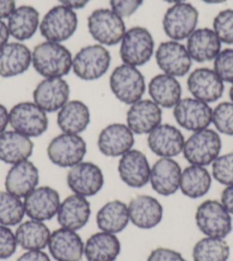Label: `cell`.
<instances>
[{
  "mask_svg": "<svg viewBox=\"0 0 233 261\" xmlns=\"http://www.w3.org/2000/svg\"><path fill=\"white\" fill-rule=\"evenodd\" d=\"M73 57L61 43L45 40L32 50V65L44 78H63L72 70Z\"/></svg>",
  "mask_w": 233,
  "mask_h": 261,
  "instance_id": "1",
  "label": "cell"
},
{
  "mask_svg": "<svg viewBox=\"0 0 233 261\" xmlns=\"http://www.w3.org/2000/svg\"><path fill=\"white\" fill-rule=\"evenodd\" d=\"M110 90L121 103L132 106L143 99L147 91L145 78L138 68L129 64H120L116 67L109 79Z\"/></svg>",
  "mask_w": 233,
  "mask_h": 261,
  "instance_id": "2",
  "label": "cell"
},
{
  "mask_svg": "<svg viewBox=\"0 0 233 261\" xmlns=\"http://www.w3.org/2000/svg\"><path fill=\"white\" fill-rule=\"evenodd\" d=\"M222 139L215 129L205 128L197 130L185 140L183 156L190 164L199 166L212 165L221 155Z\"/></svg>",
  "mask_w": 233,
  "mask_h": 261,
  "instance_id": "3",
  "label": "cell"
},
{
  "mask_svg": "<svg viewBox=\"0 0 233 261\" xmlns=\"http://www.w3.org/2000/svg\"><path fill=\"white\" fill-rule=\"evenodd\" d=\"M156 52L155 39L144 27H133L125 32L120 41V58L125 64L142 67L152 59Z\"/></svg>",
  "mask_w": 233,
  "mask_h": 261,
  "instance_id": "4",
  "label": "cell"
},
{
  "mask_svg": "<svg viewBox=\"0 0 233 261\" xmlns=\"http://www.w3.org/2000/svg\"><path fill=\"white\" fill-rule=\"evenodd\" d=\"M198 229L207 237L225 239L232 231V216L221 200L207 199L197 207L194 214Z\"/></svg>",
  "mask_w": 233,
  "mask_h": 261,
  "instance_id": "5",
  "label": "cell"
},
{
  "mask_svg": "<svg viewBox=\"0 0 233 261\" xmlns=\"http://www.w3.org/2000/svg\"><path fill=\"white\" fill-rule=\"evenodd\" d=\"M111 54L103 45L83 46L73 57L72 71L79 79L86 82L97 81L109 71Z\"/></svg>",
  "mask_w": 233,
  "mask_h": 261,
  "instance_id": "6",
  "label": "cell"
},
{
  "mask_svg": "<svg viewBox=\"0 0 233 261\" xmlns=\"http://www.w3.org/2000/svg\"><path fill=\"white\" fill-rule=\"evenodd\" d=\"M88 32L97 44L114 46L120 44L126 32L124 18L111 8H99L88 16Z\"/></svg>",
  "mask_w": 233,
  "mask_h": 261,
  "instance_id": "7",
  "label": "cell"
},
{
  "mask_svg": "<svg viewBox=\"0 0 233 261\" xmlns=\"http://www.w3.org/2000/svg\"><path fill=\"white\" fill-rule=\"evenodd\" d=\"M78 16L74 9L57 5L49 9L40 21L39 30L44 38L54 43H64L74 35Z\"/></svg>",
  "mask_w": 233,
  "mask_h": 261,
  "instance_id": "8",
  "label": "cell"
},
{
  "mask_svg": "<svg viewBox=\"0 0 233 261\" xmlns=\"http://www.w3.org/2000/svg\"><path fill=\"white\" fill-rule=\"evenodd\" d=\"M47 113L34 101L18 102L9 110V125L29 138H38L48 128Z\"/></svg>",
  "mask_w": 233,
  "mask_h": 261,
  "instance_id": "9",
  "label": "cell"
},
{
  "mask_svg": "<svg viewBox=\"0 0 233 261\" xmlns=\"http://www.w3.org/2000/svg\"><path fill=\"white\" fill-rule=\"evenodd\" d=\"M199 12L189 3L173 4L162 17V29L170 40L182 41L188 39L197 29Z\"/></svg>",
  "mask_w": 233,
  "mask_h": 261,
  "instance_id": "10",
  "label": "cell"
},
{
  "mask_svg": "<svg viewBox=\"0 0 233 261\" xmlns=\"http://www.w3.org/2000/svg\"><path fill=\"white\" fill-rule=\"evenodd\" d=\"M87 152V144L80 134L61 133L50 140L47 156L54 165L70 169L83 161Z\"/></svg>",
  "mask_w": 233,
  "mask_h": 261,
  "instance_id": "11",
  "label": "cell"
},
{
  "mask_svg": "<svg viewBox=\"0 0 233 261\" xmlns=\"http://www.w3.org/2000/svg\"><path fill=\"white\" fill-rule=\"evenodd\" d=\"M68 187L73 194L93 197L104 186V174L101 167L93 162H80L70 167L67 174Z\"/></svg>",
  "mask_w": 233,
  "mask_h": 261,
  "instance_id": "12",
  "label": "cell"
},
{
  "mask_svg": "<svg viewBox=\"0 0 233 261\" xmlns=\"http://www.w3.org/2000/svg\"><path fill=\"white\" fill-rule=\"evenodd\" d=\"M156 62L162 73L173 77H184L192 67V59L186 49V46L180 41L167 40L161 43L155 52Z\"/></svg>",
  "mask_w": 233,
  "mask_h": 261,
  "instance_id": "13",
  "label": "cell"
},
{
  "mask_svg": "<svg viewBox=\"0 0 233 261\" xmlns=\"http://www.w3.org/2000/svg\"><path fill=\"white\" fill-rule=\"evenodd\" d=\"M173 114L176 123L190 132L208 128L212 124L213 109L211 106L194 97L181 99L173 108Z\"/></svg>",
  "mask_w": 233,
  "mask_h": 261,
  "instance_id": "14",
  "label": "cell"
},
{
  "mask_svg": "<svg viewBox=\"0 0 233 261\" xmlns=\"http://www.w3.org/2000/svg\"><path fill=\"white\" fill-rule=\"evenodd\" d=\"M23 203L25 216L32 220L45 222L57 216L61 197L56 189L49 186H41L24 197Z\"/></svg>",
  "mask_w": 233,
  "mask_h": 261,
  "instance_id": "15",
  "label": "cell"
},
{
  "mask_svg": "<svg viewBox=\"0 0 233 261\" xmlns=\"http://www.w3.org/2000/svg\"><path fill=\"white\" fill-rule=\"evenodd\" d=\"M135 144V134L127 124L112 123L101 130L97 138V148L102 155L115 158L132 150Z\"/></svg>",
  "mask_w": 233,
  "mask_h": 261,
  "instance_id": "16",
  "label": "cell"
},
{
  "mask_svg": "<svg viewBox=\"0 0 233 261\" xmlns=\"http://www.w3.org/2000/svg\"><path fill=\"white\" fill-rule=\"evenodd\" d=\"M151 166L141 150L132 149L120 157L118 174L121 181L130 188L139 189L150 182Z\"/></svg>",
  "mask_w": 233,
  "mask_h": 261,
  "instance_id": "17",
  "label": "cell"
},
{
  "mask_svg": "<svg viewBox=\"0 0 233 261\" xmlns=\"http://www.w3.org/2000/svg\"><path fill=\"white\" fill-rule=\"evenodd\" d=\"M188 90L194 99L209 105L224 94V82L214 69L198 68L189 74Z\"/></svg>",
  "mask_w": 233,
  "mask_h": 261,
  "instance_id": "18",
  "label": "cell"
},
{
  "mask_svg": "<svg viewBox=\"0 0 233 261\" xmlns=\"http://www.w3.org/2000/svg\"><path fill=\"white\" fill-rule=\"evenodd\" d=\"M35 103L46 113H57L70 100V86L64 78H44L32 93Z\"/></svg>",
  "mask_w": 233,
  "mask_h": 261,
  "instance_id": "19",
  "label": "cell"
},
{
  "mask_svg": "<svg viewBox=\"0 0 233 261\" xmlns=\"http://www.w3.org/2000/svg\"><path fill=\"white\" fill-rule=\"evenodd\" d=\"M185 138L180 128L170 124H160L148 134V146L160 158H174L183 152Z\"/></svg>",
  "mask_w": 233,
  "mask_h": 261,
  "instance_id": "20",
  "label": "cell"
},
{
  "mask_svg": "<svg viewBox=\"0 0 233 261\" xmlns=\"http://www.w3.org/2000/svg\"><path fill=\"white\" fill-rule=\"evenodd\" d=\"M126 122L134 134H149L161 124L162 109L151 99H141L129 107Z\"/></svg>",
  "mask_w": 233,
  "mask_h": 261,
  "instance_id": "21",
  "label": "cell"
},
{
  "mask_svg": "<svg viewBox=\"0 0 233 261\" xmlns=\"http://www.w3.org/2000/svg\"><path fill=\"white\" fill-rule=\"evenodd\" d=\"M127 205L129 221L139 229L156 228L164 218V207L159 200L152 196H136Z\"/></svg>",
  "mask_w": 233,
  "mask_h": 261,
  "instance_id": "22",
  "label": "cell"
},
{
  "mask_svg": "<svg viewBox=\"0 0 233 261\" xmlns=\"http://www.w3.org/2000/svg\"><path fill=\"white\" fill-rule=\"evenodd\" d=\"M47 248L54 260L80 261L85 243L77 231L61 227L50 234Z\"/></svg>",
  "mask_w": 233,
  "mask_h": 261,
  "instance_id": "23",
  "label": "cell"
},
{
  "mask_svg": "<svg viewBox=\"0 0 233 261\" xmlns=\"http://www.w3.org/2000/svg\"><path fill=\"white\" fill-rule=\"evenodd\" d=\"M182 169L173 158H159L151 166L150 184L152 189L160 195L168 197L180 190Z\"/></svg>",
  "mask_w": 233,
  "mask_h": 261,
  "instance_id": "24",
  "label": "cell"
},
{
  "mask_svg": "<svg viewBox=\"0 0 233 261\" xmlns=\"http://www.w3.org/2000/svg\"><path fill=\"white\" fill-rule=\"evenodd\" d=\"M39 185V170L31 161L12 165L5 178L6 192L24 198Z\"/></svg>",
  "mask_w": 233,
  "mask_h": 261,
  "instance_id": "25",
  "label": "cell"
},
{
  "mask_svg": "<svg viewBox=\"0 0 233 261\" xmlns=\"http://www.w3.org/2000/svg\"><path fill=\"white\" fill-rule=\"evenodd\" d=\"M91 214L92 208L88 198L72 194L61 202L56 217L61 227L78 231L87 225Z\"/></svg>",
  "mask_w": 233,
  "mask_h": 261,
  "instance_id": "26",
  "label": "cell"
},
{
  "mask_svg": "<svg viewBox=\"0 0 233 261\" xmlns=\"http://www.w3.org/2000/svg\"><path fill=\"white\" fill-rule=\"evenodd\" d=\"M32 64V52L21 41L5 44L0 47V77L12 78L29 70Z\"/></svg>",
  "mask_w": 233,
  "mask_h": 261,
  "instance_id": "27",
  "label": "cell"
},
{
  "mask_svg": "<svg viewBox=\"0 0 233 261\" xmlns=\"http://www.w3.org/2000/svg\"><path fill=\"white\" fill-rule=\"evenodd\" d=\"M186 49L192 61L205 63L216 59L222 50V43L213 29L199 28L186 39Z\"/></svg>",
  "mask_w": 233,
  "mask_h": 261,
  "instance_id": "28",
  "label": "cell"
},
{
  "mask_svg": "<svg viewBox=\"0 0 233 261\" xmlns=\"http://www.w3.org/2000/svg\"><path fill=\"white\" fill-rule=\"evenodd\" d=\"M31 138L16 130H5L0 134V161L9 165L27 161L34 152Z\"/></svg>",
  "mask_w": 233,
  "mask_h": 261,
  "instance_id": "29",
  "label": "cell"
},
{
  "mask_svg": "<svg viewBox=\"0 0 233 261\" xmlns=\"http://www.w3.org/2000/svg\"><path fill=\"white\" fill-rule=\"evenodd\" d=\"M57 125L63 133L80 134L91 124V110L80 100H69L57 111Z\"/></svg>",
  "mask_w": 233,
  "mask_h": 261,
  "instance_id": "30",
  "label": "cell"
},
{
  "mask_svg": "<svg viewBox=\"0 0 233 261\" xmlns=\"http://www.w3.org/2000/svg\"><path fill=\"white\" fill-rule=\"evenodd\" d=\"M9 35L18 41L32 38L39 29L40 14L37 8L29 5L16 7L7 18Z\"/></svg>",
  "mask_w": 233,
  "mask_h": 261,
  "instance_id": "31",
  "label": "cell"
},
{
  "mask_svg": "<svg viewBox=\"0 0 233 261\" xmlns=\"http://www.w3.org/2000/svg\"><path fill=\"white\" fill-rule=\"evenodd\" d=\"M149 94L151 100L161 109H170L182 99V85L176 77L159 73L149 83Z\"/></svg>",
  "mask_w": 233,
  "mask_h": 261,
  "instance_id": "32",
  "label": "cell"
},
{
  "mask_svg": "<svg viewBox=\"0 0 233 261\" xmlns=\"http://www.w3.org/2000/svg\"><path fill=\"white\" fill-rule=\"evenodd\" d=\"M120 252L121 244L116 235L100 230L88 237L83 255L88 261H114Z\"/></svg>",
  "mask_w": 233,
  "mask_h": 261,
  "instance_id": "33",
  "label": "cell"
},
{
  "mask_svg": "<svg viewBox=\"0 0 233 261\" xmlns=\"http://www.w3.org/2000/svg\"><path fill=\"white\" fill-rule=\"evenodd\" d=\"M212 181V173L206 167L190 164L184 170H182L180 190L186 197L198 199L209 193Z\"/></svg>",
  "mask_w": 233,
  "mask_h": 261,
  "instance_id": "34",
  "label": "cell"
},
{
  "mask_svg": "<svg viewBox=\"0 0 233 261\" xmlns=\"http://www.w3.org/2000/svg\"><path fill=\"white\" fill-rule=\"evenodd\" d=\"M128 205L123 200L113 199L105 203L96 214V223L102 231L119 234L129 223Z\"/></svg>",
  "mask_w": 233,
  "mask_h": 261,
  "instance_id": "35",
  "label": "cell"
},
{
  "mask_svg": "<svg viewBox=\"0 0 233 261\" xmlns=\"http://www.w3.org/2000/svg\"><path fill=\"white\" fill-rule=\"evenodd\" d=\"M52 231L45 222L32 220L21 222L15 231L17 244L26 251H40L48 246Z\"/></svg>",
  "mask_w": 233,
  "mask_h": 261,
  "instance_id": "36",
  "label": "cell"
},
{
  "mask_svg": "<svg viewBox=\"0 0 233 261\" xmlns=\"http://www.w3.org/2000/svg\"><path fill=\"white\" fill-rule=\"evenodd\" d=\"M230 253V245L225 239L205 236L194 244L192 258L193 261H227Z\"/></svg>",
  "mask_w": 233,
  "mask_h": 261,
  "instance_id": "37",
  "label": "cell"
},
{
  "mask_svg": "<svg viewBox=\"0 0 233 261\" xmlns=\"http://www.w3.org/2000/svg\"><path fill=\"white\" fill-rule=\"evenodd\" d=\"M25 216L22 198L8 192H0V225L14 227L20 225Z\"/></svg>",
  "mask_w": 233,
  "mask_h": 261,
  "instance_id": "38",
  "label": "cell"
},
{
  "mask_svg": "<svg viewBox=\"0 0 233 261\" xmlns=\"http://www.w3.org/2000/svg\"><path fill=\"white\" fill-rule=\"evenodd\" d=\"M212 124L218 133L233 137V102H221L213 109Z\"/></svg>",
  "mask_w": 233,
  "mask_h": 261,
  "instance_id": "39",
  "label": "cell"
},
{
  "mask_svg": "<svg viewBox=\"0 0 233 261\" xmlns=\"http://www.w3.org/2000/svg\"><path fill=\"white\" fill-rule=\"evenodd\" d=\"M212 176L225 187L233 185V152L220 155L213 162Z\"/></svg>",
  "mask_w": 233,
  "mask_h": 261,
  "instance_id": "40",
  "label": "cell"
},
{
  "mask_svg": "<svg viewBox=\"0 0 233 261\" xmlns=\"http://www.w3.org/2000/svg\"><path fill=\"white\" fill-rule=\"evenodd\" d=\"M213 30L222 44L233 45V9H223L217 14L213 21Z\"/></svg>",
  "mask_w": 233,
  "mask_h": 261,
  "instance_id": "41",
  "label": "cell"
},
{
  "mask_svg": "<svg viewBox=\"0 0 233 261\" xmlns=\"http://www.w3.org/2000/svg\"><path fill=\"white\" fill-rule=\"evenodd\" d=\"M214 70L223 82L233 84V48L221 50L214 60Z\"/></svg>",
  "mask_w": 233,
  "mask_h": 261,
  "instance_id": "42",
  "label": "cell"
},
{
  "mask_svg": "<svg viewBox=\"0 0 233 261\" xmlns=\"http://www.w3.org/2000/svg\"><path fill=\"white\" fill-rule=\"evenodd\" d=\"M17 241L11 227L0 225V260L9 259L16 252Z\"/></svg>",
  "mask_w": 233,
  "mask_h": 261,
  "instance_id": "43",
  "label": "cell"
},
{
  "mask_svg": "<svg viewBox=\"0 0 233 261\" xmlns=\"http://www.w3.org/2000/svg\"><path fill=\"white\" fill-rule=\"evenodd\" d=\"M144 0H110V8L123 18L134 15L142 6Z\"/></svg>",
  "mask_w": 233,
  "mask_h": 261,
  "instance_id": "44",
  "label": "cell"
},
{
  "mask_svg": "<svg viewBox=\"0 0 233 261\" xmlns=\"http://www.w3.org/2000/svg\"><path fill=\"white\" fill-rule=\"evenodd\" d=\"M147 261H186L179 251L168 248H157L151 251Z\"/></svg>",
  "mask_w": 233,
  "mask_h": 261,
  "instance_id": "45",
  "label": "cell"
},
{
  "mask_svg": "<svg viewBox=\"0 0 233 261\" xmlns=\"http://www.w3.org/2000/svg\"><path fill=\"white\" fill-rule=\"evenodd\" d=\"M16 261H50V258L47 253L44 252V250L26 251Z\"/></svg>",
  "mask_w": 233,
  "mask_h": 261,
  "instance_id": "46",
  "label": "cell"
},
{
  "mask_svg": "<svg viewBox=\"0 0 233 261\" xmlns=\"http://www.w3.org/2000/svg\"><path fill=\"white\" fill-rule=\"evenodd\" d=\"M221 203L231 216H233V185L226 186L221 194Z\"/></svg>",
  "mask_w": 233,
  "mask_h": 261,
  "instance_id": "47",
  "label": "cell"
},
{
  "mask_svg": "<svg viewBox=\"0 0 233 261\" xmlns=\"http://www.w3.org/2000/svg\"><path fill=\"white\" fill-rule=\"evenodd\" d=\"M15 8V0H0V20L8 18Z\"/></svg>",
  "mask_w": 233,
  "mask_h": 261,
  "instance_id": "48",
  "label": "cell"
},
{
  "mask_svg": "<svg viewBox=\"0 0 233 261\" xmlns=\"http://www.w3.org/2000/svg\"><path fill=\"white\" fill-rule=\"evenodd\" d=\"M57 2L60 3V5H63L65 7H69L76 11V9L85 8L91 0H57Z\"/></svg>",
  "mask_w": 233,
  "mask_h": 261,
  "instance_id": "49",
  "label": "cell"
},
{
  "mask_svg": "<svg viewBox=\"0 0 233 261\" xmlns=\"http://www.w3.org/2000/svg\"><path fill=\"white\" fill-rule=\"evenodd\" d=\"M9 125V111L3 103H0V134L6 130Z\"/></svg>",
  "mask_w": 233,
  "mask_h": 261,
  "instance_id": "50",
  "label": "cell"
},
{
  "mask_svg": "<svg viewBox=\"0 0 233 261\" xmlns=\"http://www.w3.org/2000/svg\"><path fill=\"white\" fill-rule=\"evenodd\" d=\"M9 30L7 23H5L4 20H0V47H3L5 44L8 43L9 39Z\"/></svg>",
  "mask_w": 233,
  "mask_h": 261,
  "instance_id": "51",
  "label": "cell"
},
{
  "mask_svg": "<svg viewBox=\"0 0 233 261\" xmlns=\"http://www.w3.org/2000/svg\"><path fill=\"white\" fill-rule=\"evenodd\" d=\"M201 2L209 4V5H217V4H223V3H226L227 0H201Z\"/></svg>",
  "mask_w": 233,
  "mask_h": 261,
  "instance_id": "52",
  "label": "cell"
},
{
  "mask_svg": "<svg viewBox=\"0 0 233 261\" xmlns=\"http://www.w3.org/2000/svg\"><path fill=\"white\" fill-rule=\"evenodd\" d=\"M164 2L173 5V4H179V3H185L186 0H164Z\"/></svg>",
  "mask_w": 233,
  "mask_h": 261,
  "instance_id": "53",
  "label": "cell"
},
{
  "mask_svg": "<svg viewBox=\"0 0 233 261\" xmlns=\"http://www.w3.org/2000/svg\"><path fill=\"white\" fill-rule=\"evenodd\" d=\"M229 95H230V100H231V102H233V84H232V86H231V88H230Z\"/></svg>",
  "mask_w": 233,
  "mask_h": 261,
  "instance_id": "54",
  "label": "cell"
}]
</instances>
